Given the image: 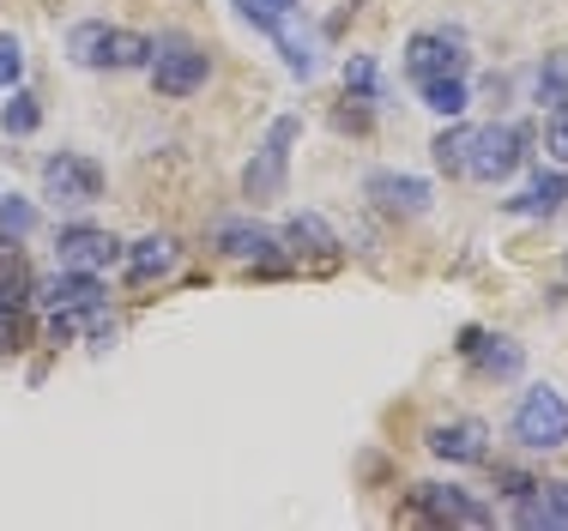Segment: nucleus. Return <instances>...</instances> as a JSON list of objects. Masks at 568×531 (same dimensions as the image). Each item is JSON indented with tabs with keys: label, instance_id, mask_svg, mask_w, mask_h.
Segmentation results:
<instances>
[{
	"label": "nucleus",
	"instance_id": "obj_1",
	"mask_svg": "<svg viewBox=\"0 0 568 531\" xmlns=\"http://www.w3.org/2000/svg\"><path fill=\"white\" fill-rule=\"evenodd\" d=\"M508 435L526 447V453H562V447H568V399L550 387V380L526 387L520 399H514Z\"/></svg>",
	"mask_w": 568,
	"mask_h": 531
},
{
	"label": "nucleus",
	"instance_id": "obj_2",
	"mask_svg": "<svg viewBox=\"0 0 568 531\" xmlns=\"http://www.w3.org/2000/svg\"><path fill=\"white\" fill-rule=\"evenodd\" d=\"M471 49L459 24H429V31L405 37V79L412 85H429V79H466Z\"/></svg>",
	"mask_w": 568,
	"mask_h": 531
},
{
	"label": "nucleus",
	"instance_id": "obj_3",
	"mask_svg": "<svg viewBox=\"0 0 568 531\" xmlns=\"http://www.w3.org/2000/svg\"><path fill=\"white\" fill-rule=\"evenodd\" d=\"M526 145H532V133H526L520 121L471 127V145H466V175H471V182H484V187L508 182V175L526 163Z\"/></svg>",
	"mask_w": 568,
	"mask_h": 531
},
{
	"label": "nucleus",
	"instance_id": "obj_4",
	"mask_svg": "<svg viewBox=\"0 0 568 531\" xmlns=\"http://www.w3.org/2000/svg\"><path fill=\"white\" fill-rule=\"evenodd\" d=\"M152 91L158 98H170V103H182V98H194V91H206V79H212V54L200 49V43H187V37H158V54H152Z\"/></svg>",
	"mask_w": 568,
	"mask_h": 531
},
{
	"label": "nucleus",
	"instance_id": "obj_5",
	"mask_svg": "<svg viewBox=\"0 0 568 531\" xmlns=\"http://www.w3.org/2000/svg\"><path fill=\"white\" fill-rule=\"evenodd\" d=\"M303 140V115H278L273 127H266L261 152H254V163L242 170V194L254 200V206H266V200L284 194V170H291V145Z\"/></svg>",
	"mask_w": 568,
	"mask_h": 531
},
{
	"label": "nucleus",
	"instance_id": "obj_6",
	"mask_svg": "<svg viewBox=\"0 0 568 531\" xmlns=\"http://www.w3.org/2000/svg\"><path fill=\"white\" fill-rule=\"evenodd\" d=\"M206 248L224 254V261H242V266H261V272H284V236L266 224H254V217H219V224L206 229Z\"/></svg>",
	"mask_w": 568,
	"mask_h": 531
},
{
	"label": "nucleus",
	"instance_id": "obj_7",
	"mask_svg": "<svg viewBox=\"0 0 568 531\" xmlns=\"http://www.w3.org/2000/svg\"><path fill=\"white\" fill-rule=\"evenodd\" d=\"M43 200H55L67 212H85L103 200V163L85 152H55L43 163Z\"/></svg>",
	"mask_w": 568,
	"mask_h": 531
},
{
	"label": "nucleus",
	"instance_id": "obj_8",
	"mask_svg": "<svg viewBox=\"0 0 568 531\" xmlns=\"http://www.w3.org/2000/svg\"><path fill=\"white\" fill-rule=\"evenodd\" d=\"M405 508H412L417 520H429V525H490L496 520V513L459 483H412Z\"/></svg>",
	"mask_w": 568,
	"mask_h": 531
},
{
	"label": "nucleus",
	"instance_id": "obj_9",
	"mask_svg": "<svg viewBox=\"0 0 568 531\" xmlns=\"http://www.w3.org/2000/svg\"><path fill=\"white\" fill-rule=\"evenodd\" d=\"M363 200H369L375 212H387V217H424L429 206H436V187H429L424 175H412V170H369L363 175Z\"/></svg>",
	"mask_w": 568,
	"mask_h": 531
},
{
	"label": "nucleus",
	"instance_id": "obj_10",
	"mask_svg": "<svg viewBox=\"0 0 568 531\" xmlns=\"http://www.w3.org/2000/svg\"><path fill=\"white\" fill-rule=\"evenodd\" d=\"M31 303H43V308H67V315H91V308H103V303H110V290H103V278H98V272L61 266L55 278H37Z\"/></svg>",
	"mask_w": 568,
	"mask_h": 531
},
{
	"label": "nucleus",
	"instance_id": "obj_11",
	"mask_svg": "<svg viewBox=\"0 0 568 531\" xmlns=\"http://www.w3.org/2000/svg\"><path fill=\"white\" fill-rule=\"evenodd\" d=\"M121 248H128V242L110 236V229H98V224H61V229H55V261H61V266H79V272L115 266Z\"/></svg>",
	"mask_w": 568,
	"mask_h": 531
},
{
	"label": "nucleus",
	"instance_id": "obj_12",
	"mask_svg": "<svg viewBox=\"0 0 568 531\" xmlns=\"http://www.w3.org/2000/svg\"><path fill=\"white\" fill-rule=\"evenodd\" d=\"M424 447L448 466H484L490 459V429L478 417H459V423H429L424 429Z\"/></svg>",
	"mask_w": 568,
	"mask_h": 531
},
{
	"label": "nucleus",
	"instance_id": "obj_13",
	"mask_svg": "<svg viewBox=\"0 0 568 531\" xmlns=\"http://www.w3.org/2000/svg\"><path fill=\"white\" fill-rule=\"evenodd\" d=\"M514 525L520 531H568V478H545L514 501Z\"/></svg>",
	"mask_w": 568,
	"mask_h": 531
},
{
	"label": "nucleus",
	"instance_id": "obj_14",
	"mask_svg": "<svg viewBox=\"0 0 568 531\" xmlns=\"http://www.w3.org/2000/svg\"><path fill=\"white\" fill-rule=\"evenodd\" d=\"M175 261H182V242L164 236V229H152V236H140V242H128V248H121L128 284H158V278H170Z\"/></svg>",
	"mask_w": 568,
	"mask_h": 531
},
{
	"label": "nucleus",
	"instance_id": "obj_15",
	"mask_svg": "<svg viewBox=\"0 0 568 531\" xmlns=\"http://www.w3.org/2000/svg\"><path fill=\"white\" fill-rule=\"evenodd\" d=\"M466 362L484 380H520L526 375V345H514L508 333H478V345L466 350Z\"/></svg>",
	"mask_w": 568,
	"mask_h": 531
},
{
	"label": "nucleus",
	"instance_id": "obj_16",
	"mask_svg": "<svg viewBox=\"0 0 568 531\" xmlns=\"http://www.w3.org/2000/svg\"><path fill=\"white\" fill-rule=\"evenodd\" d=\"M568 206V170H538L532 175V182H526L520 187V194H514V200H503V212L508 217H557Z\"/></svg>",
	"mask_w": 568,
	"mask_h": 531
},
{
	"label": "nucleus",
	"instance_id": "obj_17",
	"mask_svg": "<svg viewBox=\"0 0 568 531\" xmlns=\"http://www.w3.org/2000/svg\"><path fill=\"white\" fill-rule=\"evenodd\" d=\"M278 236H284V248H291V254H315V261H333V254L345 248L339 229H333L321 212H296L291 224L278 229Z\"/></svg>",
	"mask_w": 568,
	"mask_h": 531
},
{
	"label": "nucleus",
	"instance_id": "obj_18",
	"mask_svg": "<svg viewBox=\"0 0 568 531\" xmlns=\"http://www.w3.org/2000/svg\"><path fill=\"white\" fill-rule=\"evenodd\" d=\"M110 37H115L110 19H79L67 31V61L85 67V73H110Z\"/></svg>",
	"mask_w": 568,
	"mask_h": 531
},
{
	"label": "nucleus",
	"instance_id": "obj_19",
	"mask_svg": "<svg viewBox=\"0 0 568 531\" xmlns=\"http://www.w3.org/2000/svg\"><path fill=\"white\" fill-rule=\"evenodd\" d=\"M152 54H158V37L115 24V37H110V73H145V67H152Z\"/></svg>",
	"mask_w": 568,
	"mask_h": 531
},
{
	"label": "nucleus",
	"instance_id": "obj_20",
	"mask_svg": "<svg viewBox=\"0 0 568 531\" xmlns=\"http://www.w3.org/2000/svg\"><path fill=\"white\" fill-rule=\"evenodd\" d=\"M532 103L545 109V115L568 103V49H557V54H545V61H538V73H532Z\"/></svg>",
	"mask_w": 568,
	"mask_h": 531
},
{
	"label": "nucleus",
	"instance_id": "obj_21",
	"mask_svg": "<svg viewBox=\"0 0 568 531\" xmlns=\"http://www.w3.org/2000/svg\"><path fill=\"white\" fill-rule=\"evenodd\" d=\"M345 98L351 103H387V85H382L375 54H351V61H345Z\"/></svg>",
	"mask_w": 568,
	"mask_h": 531
},
{
	"label": "nucleus",
	"instance_id": "obj_22",
	"mask_svg": "<svg viewBox=\"0 0 568 531\" xmlns=\"http://www.w3.org/2000/svg\"><path fill=\"white\" fill-rule=\"evenodd\" d=\"M37 127H43V103H37V91L12 85V103L0 109V133H7V140H31Z\"/></svg>",
	"mask_w": 568,
	"mask_h": 531
},
{
	"label": "nucleus",
	"instance_id": "obj_23",
	"mask_svg": "<svg viewBox=\"0 0 568 531\" xmlns=\"http://www.w3.org/2000/svg\"><path fill=\"white\" fill-rule=\"evenodd\" d=\"M417 98H424V109H436L442 121H454V115H466L471 85L466 79H429V85H417Z\"/></svg>",
	"mask_w": 568,
	"mask_h": 531
},
{
	"label": "nucleus",
	"instance_id": "obj_24",
	"mask_svg": "<svg viewBox=\"0 0 568 531\" xmlns=\"http://www.w3.org/2000/svg\"><path fill=\"white\" fill-rule=\"evenodd\" d=\"M466 145H471V127L454 115V127H442L436 140H429V157H436V170H448V175H466Z\"/></svg>",
	"mask_w": 568,
	"mask_h": 531
},
{
	"label": "nucleus",
	"instance_id": "obj_25",
	"mask_svg": "<svg viewBox=\"0 0 568 531\" xmlns=\"http://www.w3.org/2000/svg\"><path fill=\"white\" fill-rule=\"evenodd\" d=\"M37 229V206L24 194H7L0 200V242H24Z\"/></svg>",
	"mask_w": 568,
	"mask_h": 531
},
{
	"label": "nucleus",
	"instance_id": "obj_26",
	"mask_svg": "<svg viewBox=\"0 0 568 531\" xmlns=\"http://www.w3.org/2000/svg\"><path fill=\"white\" fill-rule=\"evenodd\" d=\"M273 43L284 49V67H291L296 79H315V73H321V54H315V43H308V37H291V31H278Z\"/></svg>",
	"mask_w": 568,
	"mask_h": 531
},
{
	"label": "nucleus",
	"instance_id": "obj_27",
	"mask_svg": "<svg viewBox=\"0 0 568 531\" xmlns=\"http://www.w3.org/2000/svg\"><path fill=\"white\" fill-rule=\"evenodd\" d=\"M31 345V315L24 308H0V357H19Z\"/></svg>",
	"mask_w": 568,
	"mask_h": 531
},
{
	"label": "nucleus",
	"instance_id": "obj_28",
	"mask_svg": "<svg viewBox=\"0 0 568 531\" xmlns=\"http://www.w3.org/2000/svg\"><path fill=\"white\" fill-rule=\"evenodd\" d=\"M230 7H236L242 19H248L254 31H261V37H278V31H284V12H273L266 0H230Z\"/></svg>",
	"mask_w": 568,
	"mask_h": 531
},
{
	"label": "nucleus",
	"instance_id": "obj_29",
	"mask_svg": "<svg viewBox=\"0 0 568 531\" xmlns=\"http://www.w3.org/2000/svg\"><path fill=\"white\" fill-rule=\"evenodd\" d=\"M19 79H24V43L7 31V37H0V91H12Z\"/></svg>",
	"mask_w": 568,
	"mask_h": 531
},
{
	"label": "nucleus",
	"instance_id": "obj_30",
	"mask_svg": "<svg viewBox=\"0 0 568 531\" xmlns=\"http://www.w3.org/2000/svg\"><path fill=\"white\" fill-rule=\"evenodd\" d=\"M545 152L557 157V163H568V103L550 109V121H545Z\"/></svg>",
	"mask_w": 568,
	"mask_h": 531
},
{
	"label": "nucleus",
	"instance_id": "obj_31",
	"mask_svg": "<svg viewBox=\"0 0 568 531\" xmlns=\"http://www.w3.org/2000/svg\"><path fill=\"white\" fill-rule=\"evenodd\" d=\"M43 338H49V345H73V338H79V315H67V308H49Z\"/></svg>",
	"mask_w": 568,
	"mask_h": 531
},
{
	"label": "nucleus",
	"instance_id": "obj_32",
	"mask_svg": "<svg viewBox=\"0 0 568 531\" xmlns=\"http://www.w3.org/2000/svg\"><path fill=\"white\" fill-rule=\"evenodd\" d=\"M496 483H503V489H496L503 501H520V496H526V489H532L538 478H526V471H514V466H496Z\"/></svg>",
	"mask_w": 568,
	"mask_h": 531
},
{
	"label": "nucleus",
	"instance_id": "obj_33",
	"mask_svg": "<svg viewBox=\"0 0 568 531\" xmlns=\"http://www.w3.org/2000/svg\"><path fill=\"white\" fill-rule=\"evenodd\" d=\"M266 7H273V12H284V19H291V12H296V0H266Z\"/></svg>",
	"mask_w": 568,
	"mask_h": 531
}]
</instances>
